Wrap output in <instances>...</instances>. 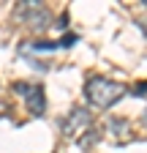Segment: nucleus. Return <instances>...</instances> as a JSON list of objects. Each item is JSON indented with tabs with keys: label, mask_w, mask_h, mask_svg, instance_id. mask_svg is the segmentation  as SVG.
<instances>
[{
	"label": "nucleus",
	"mask_w": 147,
	"mask_h": 153,
	"mask_svg": "<svg viewBox=\"0 0 147 153\" xmlns=\"http://www.w3.org/2000/svg\"><path fill=\"white\" fill-rule=\"evenodd\" d=\"M71 44H76V36H65L60 41H35V44H25L22 52H52V49H68Z\"/></svg>",
	"instance_id": "5"
},
{
	"label": "nucleus",
	"mask_w": 147,
	"mask_h": 153,
	"mask_svg": "<svg viewBox=\"0 0 147 153\" xmlns=\"http://www.w3.org/2000/svg\"><path fill=\"white\" fill-rule=\"evenodd\" d=\"M131 93H134V96H147V82H139Z\"/></svg>",
	"instance_id": "6"
},
{
	"label": "nucleus",
	"mask_w": 147,
	"mask_h": 153,
	"mask_svg": "<svg viewBox=\"0 0 147 153\" xmlns=\"http://www.w3.org/2000/svg\"><path fill=\"white\" fill-rule=\"evenodd\" d=\"M128 93V88L123 82H115L109 76H90L85 85V99L93 104L96 109H109L115 107L123 96Z\"/></svg>",
	"instance_id": "1"
},
{
	"label": "nucleus",
	"mask_w": 147,
	"mask_h": 153,
	"mask_svg": "<svg viewBox=\"0 0 147 153\" xmlns=\"http://www.w3.org/2000/svg\"><path fill=\"white\" fill-rule=\"evenodd\" d=\"M60 128L65 137H79V134H87V131H93V115H90L87 109L82 107H74L65 118L60 120Z\"/></svg>",
	"instance_id": "3"
},
{
	"label": "nucleus",
	"mask_w": 147,
	"mask_h": 153,
	"mask_svg": "<svg viewBox=\"0 0 147 153\" xmlns=\"http://www.w3.org/2000/svg\"><path fill=\"white\" fill-rule=\"evenodd\" d=\"M11 90L19 96V99H25L30 115L41 118V115L46 112V93H44L41 85H35V82H22V79H19V82H14V85H11Z\"/></svg>",
	"instance_id": "2"
},
{
	"label": "nucleus",
	"mask_w": 147,
	"mask_h": 153,
	"mask_svg": "<svg viewBox=\"0 0 147 153\" xmlns=\"http://www.w3.org/2000/svg\"><path fill=\"white\" fill-rule=\"evenodd\" d=\"M16 16H19L22 22H27L30 27H46V22H49V11L41 3H35V0L19 3L16 6Z\"/></svg>",
	"instance_id": "4"
},
{
	"label": "nucleus",
	"mask_w": 147,
	"mask_h": 153,
	"mask_svg": "<svg viewBox=\"0 0 147 153\" xmlns=\"http://www.w3.org/2000/svg\"><path fill=\"white\" fill-rule=\"evenodd\" d=\"M142 123H144V126H147V109H144V115H142Z\"/></svg>",
	"instance_id": "7"
}]
</instances>
